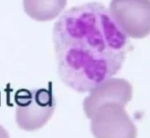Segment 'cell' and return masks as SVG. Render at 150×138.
Wrapping results in <instances>:
<instances>
[{
	"label": "cell",
	"instance_id": "6da1fadb",
	"mask_svg": "<svg viewBox=\"0 0 150 138\" xmlns=\"http://www.w3.org/2000/svg\"><path fill=\"white\" fill-rule=\"evenodd\" d=\"M53 41L61 80L82 93L113 78L130 48L108 8L97 2L64 11L54 26Z\"/></svg>",
	"mask_w": 150,
	"mask_h": 138
},
{
	"label": "cell",
	"instance_id": "7a4b0ae2",
	"mask_svg": "<svg viewBox=\"0 0 150 138\" xmlns=\"http://www.w3.org/2000/svg\"><path fill=\"white\" fill-rule=\"evenodd\" d=\"M15 103L16 122L25 131L41 129L50 120L56 107L55 97L47 88L18 91Z\"/></svg>",
	"mask_w": 150,
	"mask_h": 138
},
{
	"label": "cell",
	"instance_id": "3957f363",
	"mask_svg": "<svg viewBox=\"0 0 150 138\" xmlns=\"http://www.w3.org/2000/svg\"><path fill=\"white\" fill-rule=\"evenodd\" d=\"M108 10L129 39H143L150 34V0H111Z\"/></svg>",
	"mask_w": 150,
	"mask_h": 138
},
{
	"label": "cell",
	"instance_id": "277c9868",
	"mask_svg": "<svg viewBox=\"0 0 150 138\" xmlns=\"http://www.w3.org/2000/svg\"><path fill=\"white\" fill-rule=\"evenodd\" d=\"M95 138H137V128L125 106L109 103L99 107L91 118Z\"/></svg>",
	"mask_w": 150,
	"mask_h": 138
},
{
	"label": "cell",
	"instance_id": "5b68a950",
	"mask_svg": "<svg viewBox=\"0 0 150 138\" xmlns=\"http://www.w3.org/2000/svg\"><path fill=\"white\" fill-rule=\"evenodd\" d=\"M133 98V86L124 78H111L89 92L83 107L85 115L91 119L95 112L104 105L118 103L126 106Z\"/></svg>",
	"mask_w": 150,
	"mask_h": 138
},
{
	"label": "cell",
	"instance_id": "8992f818",
	"mask_svg": "<svg viewBox=\"0 0 150 138\" xmlns=\"http://www.w3.org/2000/svg\"><path fill=\"white\" fill-rule=\"evenodd\" d=\"M67 0H23L25 13L36 21H50L62 14Z\"/></svg>",
	"mask_w": 150,
	"mask_h": 138
},
{
	"label": "cell",
	"instance_id": "52a82bcc",
	"mask_svg": "<svg viewBox=\"0 0 150 138\" xmlns=\"http://www.w3.org/2000/svg\"><path fill=\"white\" fill-rule=\"evenodd\" d=\"M0 138H10L9 133L7 132V130L0 125Z\"/></svg>",
	"mask_w": 150,
	"mask_h": 138
}]
</instances>
